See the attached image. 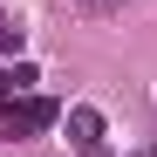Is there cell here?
<instances>
[{"label":"cell","instance_id":"7a4b0ae2","mask_svg":"<svg viewBox=\"0 0 157 157\" xmlns=\"http://www.w3.org/2000/svg\"><path fill=\"white\" fill-rule=\"evenodd\" d=\"M68 144L82 157H102V116L96 109H68Z\"/></svg>","mask_w":157,"mask_h":157},{"label":"cell","instance_id":"6da1fadb","mask_svg":"<svg viewBox=\"0 0 157 157\" xmlns=\"http://www.w3.org/2000/svg\"><path fill=\"white\" fill-rule=\"evenodd\" d=\"M55 123V102H7V109H0V137H28V130H48Z\"/></svg>","mask_w":157,"mask_h":157}]
</instances>
